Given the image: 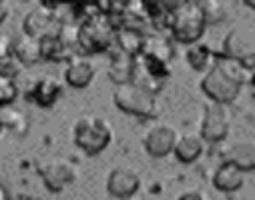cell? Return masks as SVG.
Instances as JSON below:
<instances>
[{
    "label": "cell",
    "instance_id": "d4e9b609",
    "mask_svg": "<svg viewBox=\"0 0 255 200\" xmlns=\"http://www.w3.org/2000/svg\"><path fill=\"white\" fill-rule=\"evenodd\" d=\"M203 4V12L207 18V24H219L225 20L227 16V8L219 0H209V2H201Z\"/></svg>",
    "mask_w": 255,
    "mask_h": 200
},
{
    "label": "cell",
    "instance_id": "ac0fdd59",
    "mask_svg": "<svg viewBox=\"0 0 255 200\" xmlns=\"http://www.w3.org/2000/svg\"><path fill=\"white\" fill-rule=\"evenodd\" d=\"M147 56H153L157 60H163L167 64H171V58L175 54V48L171 44V40L167 38L165 32H151L145 36V44H143V52Z\"/></svg>",
    "mask_w": 255,
    "mask_h": 200
},
{
    "label": "cell",
    "instance_id": "ba28073f",
    "mask_svg": "<svg viewBox=\"0 0 255 200\" xmlns=\"http://www.w3.org/2000/svg\"><path fill=\"white\" fill-rule=\"evenodd\" d=\"M231 128V114L225 104L209 102L205 106L203 118H201V128L199 134L203 136L205 142H221L227 138Z\"/></svg>",
    "mask_w": 255,
    "mask_h": 200
},
{
    "label": "cell",
    "instance_id": "cb8c5ba5",
    "mask_svg": "<svg viewBox=\"0 0 255 200\" xmlns=\"http://www.w3.org/2000/svg\"><path fill=\"white\" fill-rule=\"evenodd\" d=\"M18 96V86L12 76L0 74V106H8L16 100Z\"/></svg>",
    "mask_w": 255,
    "mask_h": 200
},
{
    "label": "cell",
    "instance_id": "7402d4cb",
    "mask_svg": "<svg viewBox=\"0 0 255 200\" xmlns=\"http://www.w3.org/2000/svg\"><path fill=\"white\" fill-rule=\"evenodd\" d=\"M145 36L139 30L133 28H117V36H115V48L131 54V56H139L143 52V44H145Z\"/></svg>",
    "mask_w": 255,
    "mask_h": 200
},
{
    "label": "cell",
    "instance_id": "e0dca14e",
    "mask_svg": "<svg viewBox=\"0 0 255 200\" xmlns=\"http://www.w3.org/2000/svg\"><path fill=\"white\" fill-rule=\"evenodd\" d=\"M225 160L235 164L243 172L255 170V142L253 140H237L227 148Z\"/></svg>",
    "mask_w": 255,
    "mask_h": 200
},
{
    "label": "cell",
    "instance_id": "52a82bcc",
    "mask_svg": "<svg viewBox=\"0 0 255 200\" xmlns=\"http://www.w3.org/2000/svg\"><path fill=\"white\" fill-rule=\"evenodd\" d=\"M38 172H40L44 186L54 194L62 192L69 184H73L77 180V166L65 156L48 158L46 162H42L38 166Z\"/></svg>",
    "mask_w": 255,
    "mask_h": 200
},
{
    "label": "cell",
    "instance_id": "4316f807",
    "mask_svg": "<svg viewBox=\"0 0 255 200\" xmlns=\"http://www.w3.org/2000/svg\"><path fill=\"white\" fill-rule=\"evenodd\" d=\"M6 16H8V4L0 0V24H2V22L6 20Z\"/></svg>",
    "mask_w": 255,
    "mask_h": 200
},
{
    "label": "cell",
    "instance_id": "f1b7e54d",
    "mask_svg": "<svg viewBox=\"0 0 255 200\" xmlns=\"http://www.w3.org/2000/svg\"><path fill=\"white\" fill-rule=\"evenodd\" d=\"M243 4L247 8H251V10H255V0H243Z\"/></svg>",
    "mask_w": 255,
    "mask_h": 200
},
{
    "label": "cell",
    "instance_id": "9a60e30c",
    "mask_svg": "<svg viewBox=\"0 0 255 200\" xmlns=\"http://www.w3.org/2000/svg\"><path fill=\"white\" fill-rule=\"evenodd\" d=\"M203 148H205V140L199 132H185V134H181L177 138L173 154L179 162L191 164L203 154Z\"/></svg>",
    "mask_w": 255,
    "mask_h": 200
},
{
    "label": "cell",
    "instance_id": "5b68a950",
    "mask_svg": "<svg viewBox=\"0 0 255 200\" xmlns=\"http://www.w3.org/2000/svg\"><path fill=\"white\" fill-rule=\"evenodd\" d=\"M117 26L107 14H97L85 22H81V36H79V50L83 54H97L115 48Z\"/></svg>",
    "mask_w": 255,
    "mask_h": 200
},
{
    "label": "cell",
    "instance_id": "f546056e",
    "mask_svg": "<svg viewBox=\"0 0 255 200\" xmlns=\"http://www.w3.org/2000/svg\"><path fill=\"white\" fill-rule=\"evenodd\" d=\"M249 82L255 86V68H253V70H249Z\"/></svg>",
    "mask_w": 255,
    "mask_h": 200
},
{
    "label": "cell",
    "instance_id": "8992f818",
    "mask_svg": "<svg viewBox=\"0 0 255 200\" xmlns=\"http://www.w3.org/2000/svg\"><path fill=\"white\" fill-rule=\"evenodd\" d=\"M58 6L56 4H40L36 8H32L30 12H26L24 20H22V30L28 36H34L38 40L56 34L60 28L62 18L56 14Z\"/></svg>",
    "mask_w": 255,
    "mask_h": 200
},
{
    "label": "cell",
    "instance_id": "7a4b0ae2",
    "mask_svg": "<svg viewBox=\"0 0 255 200\" xmlns=\"http://www.w3.org/2000/svg\"><path fill=\"white\" fill-rule=\"evenodd\" d=\"M205 28H207V18L201 2H193V0L173 2L169 32L177 42L189 44V46L195 44L205 34Z\"/></svg>",
    "mask_w": 255,
    "mask_h": 200
},
{
    "label": "cell",
    "instance_id": "2e32d148",
    "mask_svg": "<svg viewBox=\"0 0 255 200\" xmlns=\"http://www.w3.org/2000/svg\"><path fill=\"white\" fill-rule=\"evenodd\" d=\"M243 182H245V172L227 160H223L213 172V186L219 192H235L243 186Z\"/></svg>",
    "mask_w": 255,
    "mask_h": 200
},
{
    "label": "cell",
    "instance_id": "4dcf8cb0",
    "mask_svg": "<svg viewBox=\"0 0 255 200\" xmlns=\"http://www.w3.org/2000/svg\"><path fill=\"white\" fill-rule=\"evenodd\" d=\"M18 200H40V198H36V196H20Z\"/></svg>",
    "mask_w": 255,
    "mask_h": 200
},
{
    "label": "cell",
    "instance_id": "8fae6325",
    "mask_svg": "<svg viewBox=\"0 0 255 200\" xmlns=\"http://www.w3.org/2000/svg\"><path fill=\"white\" fill-rule=\"evenodd\" d=\"M221 54L225 58H231V60H237L239 64H243L245 70L255 68V42L251 38H247L245 34H241L239 30H231L225 36Z\"/></svg>",
    "mask_w": 255,
    "mask_h": 200
},
{
    "label": "cell",
    "instance_id": "30bf717a",
    "mask_svg": "<svg viewBox=\"0 0 255 200\" xmlns=\"http://www.w3.org/2000/svg\"><path fill=\"white\" fill-rule=\"evenodd\" d=\"M139 188H141V176L131 166H115L107 176V192L117 200L135 196Z\"/></svg>",
    "mask_w": 255,
    "mask_h": 200
},
{
    "label": "cell",
    "instance_id": "6da1fadb",
    "mask_svg": "<svg viewBox=\"0 0 255 200\" xmlns=\"http://www.w3.org/2000/svg\"><path fill=\"white\" fill-rule=\"evenodd\" d=\"M245 80H249V70L243 68V64L217 54L215 64L201 80V90L211 102L227 106L239 96Z\"/></svg>",
    "mask_w": 255,
    "mask_h": 200
},
{
    "label": "cell",
    "instance_id": "4fadbf2b",
    "mask_svg": "<svg viewBox=\"0 0 255 200\" xmlns=\"http://www.w3.org/2000/svg\"><path fill=\"white\" fill-rule=\"evenodd\" d=\"M60 94H62L60 82L54 76L44 74V76H40V78L34 80V84L26 92V98L30 102H34L36 106H40V108H50L52 104H56V100L60 98Z\"/></svg>",
    "mask_w": 255,
    "mask_h": 200
},
{
    "label": "cell",
    "instance_id": "83f0119b",
    "mask_svg": "<svg viewBox=\"0 0 255 200\" xmlns=\"http://www.w3.org/2000/svg\"><path fill=\"white\" fill-rule=\"evenodd\" d=\"M0 200H12V196H10V192L6 190V186L0 182Z\"/></svg>",
    "mask_w": 255,
    "mask_h": 200
},
{
    "label": "cell",
    "instance_id": "5bb4252c",
    "mask_svg": "<svg viewBox=\"0 0 255 200\" xmlns=\"http://www.w3.org/2000/svg\"><path fill=\"white\" fill-rule=\"evenodd\" d=\"M95 78V64L85 56L77 54L67 62L65 68V80L73 88H87Z\"/></svg>",
    "mask_w": 255,
    "mask_h": 200
},
{
    "label": "cell",
    "instance_id": "277c9868",
    "mask_svg": "<svg viewBox=\"0 0 255 200\" xmlns=\"http://www.w3.org/2000/svg\"><path fill=\"white\" fill-rule=\"evenodd\" d=\"M113 102L125 114H131L137 118H153L157 116V94L143 88L137 82L121 84L113 90Z\"/></svg>",
    "mask_w": 255,
    "mask_h": 200
},
{
    "label": "cell",
    "instance_id": "484cf974",
    "mask_svg": "<svg viewBox=\"0 0 255 200\" xmlns=\"http://www.w3.org/2000/svg\"><path fill=\"white\" fill-rule=\"evenodd\" d=\"M177 200H207V196H205L201 190H187V192H183Z\"/></svg>",
    "mask_w": 255,
    "mask_h": 200
},
{
    "label": "cell",
    "instance_id": "ffe728a7",
    "mask_svg": "<svg viewBox=\"0 0 255 200\" xmlns=\"http://www.w3.org/2000/svg\"><path fill=\"white\" fill-rule=\"evenodd\" d=\"M185 58H187L189 66H191L193 70H199V72L205 70V72H207L211 66L215 64L217 54L211 50V46H207V44H203V42H195V44H191V46L187 48Z\"/></svg>",
    "mask_w": 255,
    "mask_h": 200
},
{
    "label": "cell",
    "instance_id": "3957f363",
    "mask_svg": "<svg viewBox=\"0 0 255 200\" xmlns=\"http://www.w3.org/2000/svg\"><path fill=\"white\" fill-rule=\"evenodd\" d=\"M73 140L85 154H101L113 140L111 122L95 114H85L73 126Z\"/></svg>",
    "mask_w": 255,
    "mask_h": 200
},
{
    "label": "cell",
    "instance_id": "d6986e66",
    "mask_svg": "<svg viewBox=\"0 0 255 200\" xmlns=\"http://www.w3.org/2000/svg\"><path fill=\"white\" fill-rule=\"evenodd\" d=\"M14 56L20 64H36L42 60V46H40V40L34 38V36H28V34H20L16 40H14Z\"/></svg>",
    "mask_w": 255,
    "mask_h": 200
},
{
    "label": "cell",
    "instance_id": "603a6c76",
    "mask_svg": "<svg viewBox=\"0 0 255 200\" xmlns=\"http://www.w3.org/2000/svg\"><path fill=\"white\" fill-rule=\"evenodd\" d=\"M0 118H2V126L12 130L14 134H26L28 132V116L20 110H4V112H0Z\"/></svg>",
    "mask_w": 255,
    "mask_h": 200
},
{
    "label": "cell",
    "instance_id": "44dd1931",
    "mask_svg": "<svg viewBox=\"0 0 255 200\" xmlns=\"http://www.w3.org/2000/svg\"><path fill=\"white\" fill-rule=\"evenodd\" d=\"M42 46V60H50V62H69L73 56H77V52L67 46L58 38V34H50L46 38L40 40Z\"/></svg>",
    "mask_w": 255,
    "mask_h": 200
},
{
    "label": "cell",
    "instance_id": "d6a6232c",
    "mask_svg": "<svg viewBox=\"0 0 255 200\" xmlns=\"http://www.w3.org/2000/svg\"><path fill=\"white\" fill-rule=\"evenodd\" d=\"M2 128H4V126H2V118H0V130H2Z\"/></svg>",
    "mask_w": 255,
    "mask_h": 200
},
{
    "label": "cell",
    "instance_id": "7c38bea8",
    "mask_svg": "<svg viewBox=\"0 0 255 200\" xmlns=\"http://www.w3.org/2000/svg\"><path fill=\"white\" fill-rule=\"evenodd\" d=\"M135 72H137V58L127 54L119 48H113L111 52V62H109V78L113 80L115 86L121 84H129L135 80Z\"/></svg>",
    "mask_w": 255,
    "mask_h": 200
},
{
    "label": "cell",
    "instance_id": "9c48e42d",
    "mask_svg": "<svg viewBox=\"0 0 255 200\" xmlns=\"http://www.w3.org/2000/svg\"><path fill=\"white\" fill-rule=\"evenodd\" d=\"M177 130L167 124V122H157L153 124L143 136V146L147 150L149 156L153 158H165L167 154H171L175 150L177 144Z\"/></svg>",
    "mask_w": 255,
    "mask_h": 200
},
{
    "label": "cell",
    "instance_id": "1f68e13d",
    "mask_svg": "<svg viewBox=\"0 0 255 200\" xmlns=\"http://www.w3.org/2000/svg\"><path fill=\"white\" fill-rule=\"evenodd\" d=\"M137 200H157V198H153V196H143V198H137Z\"/></svg>",
    "mask_w": 255,
    "mask_h": 200
}]
</instances>
